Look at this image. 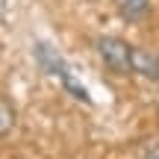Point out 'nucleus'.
Wrapping results in <instances>:
<instances>
[{"mask_svg": "<svg viewBox=\"0 0 159 159\" xmlns=\"http://www.w3.org/2000/svg\"><path fill=\"white\" fill-rule=\"evenodd\" d=\"M133 50H136V47H130L124 39H118V35H103V39H97V56H100L103 68L118 74V77H130L133 74Z\"/></svg>", "mask_w": 159, "mask_h": 159, "instance_id": "f257e3e1", "label": "nucleus"}, {"mask_svg": "<svg viewBox=\"0 0 159 159\" xmlns=\"http://www.w3.org/2000/svg\"><path fill=\"white\" fill-rule=\"evenodd\" d=\"M133 74H139L142 80L159 85V53L136 47V50H133Z\"/></svg>", "mask_w": 159, "mask_h": 159, "instance_id": "f03ea898", "label": "nucleus"}, {"mask_svg": "<svg viewBox=\"0 0 159 159\" xmlns=\"http://www.w3.org/2000/svg\"><path fill=\"white\" fill-rule=\"evenodd\" d=\"M115 9L124 21L130 24H139L142 18H148L150 12V0H115Z\"/></svg>", "mask_w": 159, "mask_h": 159, "instance_id": "7ed1b4c3", "label": "nucleus"}, {"mask_svg": "<svg viewBox=\"0 0 159 159\" xmlns=\"http://www.w3.org/2000/svg\"><path fill=\"white\" fill-rule=\"evenodd\" d=\"M12 127H15V109L6 97H0V136H6Z\"/></svg>", "mask_w": 159, "mask_h": 159, "instance_id": "20e7f679", "label": "nucleus"}, {"mask_svg": "<svg viewBox=\"0 0 159 159\" xmlns=\"http://www.w3.org/2000/svg\"><path fill=\"white\" fill-rule=\"evenodd\" d=\"M142 159H159V142H150L148 148L142 150Z\"/></svg>", "mask_w": 159, "mask_h": 159, "instance_id": "39448f33", "label": "nucleus"}]
</instances>
